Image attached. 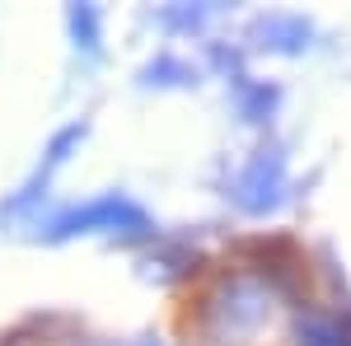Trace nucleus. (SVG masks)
Segmentation results:
<instances>
[{
  "label": "nucleus",
  "instance_id": "f257e3e1",
  "mask_svg": "<svg viewBox=\"0 0 351 346\" xmlns=\"http://www.w3.org/2000/svg\"><path fill=\"white\" fill-rule=\"evenodd\" d=\"M136 225V230H145V215H141V206H132V201H122V197H104V201H89V206H80V211L61 215L52 225V239H66V234H75L80 225H108V230H117V225Z\"/></svg>",
  "mask_w": 351,
  "mask_h": 346
},
{
  "label": "nucleus",
  "instance_id": "f03ea898",
  "mask_svg": "<svg viewBox=\"0 0 351 346\" xmlns=\"http://www.w3.org/2000/svg\"><path fill=\"white\" fill-rule=\"evenodd\" d=\"M300 346H347V337H337V328H328L319 319H300Z\"/></svg>",
  "mask_w": 351,
  "mask_h": 346
},
{
  "label": "nucleus",
  "instance_id": "7ed1b4c3",
  "mask_svg": "<svg viewBox=\"0 0 351 346\" xmlns=\"http://www.w3.org/2000/svg\"><path fill=\"white\" fill-rule=\"evenodd\" d=\"M132 346H160V342H132Z\"/></svg>",
  "mask_w": 351,
  "mask_h": 346
}]
</instances>
